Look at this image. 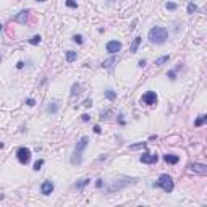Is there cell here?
<instances>
[{
  "mask_svg": "<svg viewBox=\"0 0 207 207\" xmlns=\"http://www.w3.org/2000/svg\"><path fill=\"white\" fill-rule=\"evenodd\" d=\"M147 39L151 40L152 44H157V45L165 44L168 39V31H167V28H162V26H154V28L149 29Z\"/></svg>",
  "mask_w": 207,
  "mask_h": 207,
  "instance_id": "cell-1",
  "label": "cell"
},
{
  "mask_svg": "<svg viewBox=\"0 0 207 207\" xmlns=\"http://www.w3.org/2000/svg\"><path fill=\"white\" fill-rule=\"evenodd\" d=\"M87 144H89V138H87V136H82L79 141H78V144L75 146V151H73V154H71V159H70V162L73 165H81L82 154H84Z\"/></svg>",
  "mask_w": 207,
  "mask_h": 207,
  "instance_id": "cell-2",
  "label": "cell"
},
{
  "mask_svg": "<svg viewBox=\"0 0 207 207\" xmlns=\"http://www.w3.org/2000/svg\"><path fill=\"white\" fill-rule=\"evenodd\" d=\"M152 188H162L165 193H172L173 191V188H175V183H173V178L170 177L168 173H162L159 177V180L157 181H154L152 183Z\"/></svg>",
  "mask_w": 207,
  "mask_h": 207,
  "instance_id": "cell-3",
  "label": "cell"
},
{
  "mask_svg": "<svg viewBox=\"0 0 207 207\" xmlns=\"http://www.w3.org/2000/svg\"><path fill=\"white\" fill-rule=\"evenodd\" d=\"M138 178H123L120 181H115L113 184H110L107 188V193H115V191H121V189H125L126 186L129 184H133V183H136Z\"/></svg>",
  "mask_w": 207,
  "mask_h": 207,
  "instance_id": "cell-4",
  "label": "cell"
},
{
  "mask_svg": "<svg viewBox=\"0 0 207 207\" xmlns=\"http://www.w3.org/2000/svg\"><path fill=\"white\" fill-rule=\"evenodd\" d=\"M31 155H33L31 149H28V147H18V151H16V159H18L19 163H23V165L29 163Z\"/></svg>",
  "mask_w": 207,
  "mask_h": 207,
  "instance_id": "cell-5",
  "label": "cell"
},
{
  "mask_svg": "<svg viewBox=\"0 0 207 207\" xmlns=\"http://www.w3.org/2000/svg\"><path fill=\"white\" fill-rule=\"evenodd\" d=\"M159 100V97L157 94H155L154 91H147V92H144L142 97H141V102L142 103H146V105H155Z\"/></svg>",
  "mask_w": 207,
  "mask_h": 207,
  "instance_id": "cell-6",
  "label": "cell"
},
{
  "mask_svg": "<svg viewBox=\"0 0 207 207\" xmlns=\"http://www.w3.org/2000/svg\"><path fill=\"white\" fill-rule=\"evenodd\" d=\"M105 50L112 55L117 54V52L121 50V42H118V40H108V42L105 44Z\"/></svg>",
  "mask_w": 207,
  "mask_h": 207,
  "instance_id": "cell-7",
  "label": "cell"
},
{
  "mask_svg": "<svg viewBox=\"0 0 207 207\" xmlns=\"http://www.w3.org/2000/svg\"><path fill=\"white\" fill-rule=\"evenodd\" d=\"M54 189H55V184H54V181H50V180H45V181H42V184H40V193L44 196L52 194Z\"/></svg>",
  "mask_w": 207,
  "mask_h": 207,
  "instance_id": "cell-8",
  "label": "cell"
},
{
  "mask_svg": "<svg viewBox=\"0 0 207 207\" xmlns=\"http://www.w3.org/2000/svg\"><path fill=\"white\" fill-rule=\"evenodd\" d=\"M139 160H141L142 163H147V165H151V163H157V160H159V155L157 154H149V152H144L141 157H139Z\"/></svg>",
  "mask_w": 207,
  "mask_h": 207,
  "instance_id": "cell-9",
  "label": "cell"
},
{
  "mask_svg": "<svg viewBox=\"0 0 207 207\" xmlns=\"http://www.w3.org/2000/svg\"><path fill=\"white\" fill-rule=\"evenodd\" d=\"M189 170L191 172H194V173H198V175H207V165H204V163H191L189 165Z\"/></svg>",
  "mask_w": 207,
  "mask_h": 207,
  "instance_id": "cell-10",
  "label": "cell"
},
{
  "mask_svg": "<svg viewBox=\"0 0 207 207\" xmlns=\"http://www.w3.org/2000/svg\"><path fill=\"white\" fill-rule=\"evenodd\" d=\"M28 18H29V10H21V12L15 16V21L19 23V24H26Z\"/></svg>",
  "mask_w": 207,
  "mask_h": 207,
  "instance_id": "cell-11",
  "label": "cell"
},
{
  "mask_svg": "<svg viewBox=\"0 0 207 207\" xmlns=\"http://www.w3.org/2000/svg\"><path fill=\"white\" fill-rule=\"evenodd\" d=\"M163 160L168 165H177L180 162V157H178V155H175V154H165L163 155Z\"/></svg>",
  "mask_w": 207,
  "mask_h": 207,
  "instance_id": "cell-12",
  "label": "cell"
},
{
  "mask_svg": "<svg viewBox=\"0 0 207 207\" xmlns=\"http://www.w3.org/2000/svg\"><path fill=\"white\" fill-rule=\"evenodd\" d=\"M117 61H118V58H117V57H110V58L103 60L100 66H102V68H105V70H108V68H112L113 65H117Z\"/></svg>",
  "mask_w": 207,
  "mask_h": 207,
  "instance_id": "cell-13",
  "label": "cell"
},
{
  "mask_svg": "<svg viewBox=\"0 0 207 207\" xmlns=\"http://www.w3.org/2000/svg\"><path fill=\"white\" fill-rule=\"evenodd\" d=\"M65 58H66V61H68V63H73V61L78 58V52H75V50H66V52H65Z\"/></svg>",
  "mask_w": 207,
  "mask_h": 207,
  "instance_id": "cell-14",
  "label": "cell"
},
{
  "mask_svg": "<svg viewBox=\"0 0 207 207\" xmlns=\"http://www.w3.org/2000/svg\"><path fill=\"white\" fill-rule=\"evenodd\" d=\"M139 44H141V37H134L133 39V42H131V45H129V52H131V54H136L138 52V49H139Z\"/></svg>",
  "mask_w": 207,
  "mask_h": 207,
  "instance_id": "cell-15",
  "label": "cell"
},
{
  "mask_svg": "<svg viewBox=\"0 0 207 207\" xmlns=\"http://www.w3.org/2000/svg\"><path fill=\"white\" fill-rule=\"evenodd\" d=\"M60 110V103L58 102H50L47 105V113H57Z\"/></svg>",
  "mask_w": 207,
  "mask_h": 207,
  "instance_id": "cell-16",
  "label": "cell"
},
{
  "mask_svg": "<svg viewBox=\"0 0 207 207\" xmlns=\"http://www.w3.org/2000/svg\"><path fill=\"white\" fill-rule=\"evenodd\" d=\"M81 92V84L79 82H73V84H71V97H75V96H78Z\"/></svg>",
  "mask_w": 207,
  "mask_h": 207,
  "instance_id": "cell-17",
  "label": "cell"
},
{
  "mask_svg": "<svg viewBox=\"0 0 207 207\" xmlns=\"http://www.w3.org/2000/svg\"><path fill=\"white\" fill-rule=\"evenodd\" d=\"M103 96H105V99H108V100H115L117 99V92L113 89H105L103 91Z\"/></svg>",
  "mask_w": 207,
  "mask_h": 207,
  "instance_id": "cell-18",
  "label": "cell"
},
{
  "mask_svg": "<svg viewBox=\"0 0 207 207\" xmlns=\"http://www.w3.org/2000/svg\"><path fill=\"white\" fill-rule=\"evenodd\" d=\"M168 60H170V55H162V57H159V58H155V65H157V66H162V65L167 63Z\"/></svg>",
  "mask_w": 207,
  "mask_h": 207,
  "instance_id": "cell-19",
  "label": "cell"
},
{
  "mask_svg": "<svg viewBox=\"0 0 207 207\" xmlns=\"http://www.w3.org/2000/svg\"><path fill=\"white\" fill-rule=\"evenodd\" d=\"M146 147H147V142H136L129 146V151H139V149H146Z\"/></svg>",
  "mask_w": 207,
  "mask_h": 207,
  "instance_id": "cell-20",
  "label": "cell"
},
{
  "mask_svg": "<svg viewBox=\"0 0 207 207\" xmlns=\"http://www.w3.org/2000/svg\"><path fill=\"white\" fill-rule=\"evenodd\" d=\"M89 183H91V180H89V178H82V180H78V181H76V188H78V189H82V188H84V186H87Z\"/></svg>",
  "mask_w": 207,
  "mask_h": 207,
  "instance_id": "cell-21",
  "label": "cell"
},
{
  "mask_svg": "<svg viewBox=\"0 0 207 207\" xmlns=\"http://www.w3.org/2000/svg\"><path fill=\"white\" fill-rule=\"evenodd\" d=\"M205 121H207V117H205V115H199V117H198V120L194 121V126H196V128H199V126H202Z\"/></svg>",
  "mask_w": 207,
  "mask_h": 207,
  "instance_id": "cell-22",
  "label": "cell"
},
{
  "mask_svg": "<svg viewBox=\"0 0 207 207\" xmlns=\"http://www.w3.org/2000/svg\"><path fill=\"white\" fill-rule=\"evenodd\" d=\"M40 40H42V37H40L39 34H36V36H33V37H31L28 42L31 44V45H39L40 44Z\"/></svg>",
  "mask_w": 207,
  "mask_h": 207,
  "instance_id": "cell-23",
  "label": "cell"
},
{
  "mask_svg": "<svg viewBox=\"0 0 207 207\" xmlns=\"http://www.w3.org/2000/svg\"><path fill=\"white\" fill-rule=\"evenodd\" d=\"M42 165H44V159H39V160H36V162H34V167H33V170H34V172H39V170L42 168Z\"/></svg>",
  "mask_w": 207,
  "mask_h": 207,
  "instance_id": "cell-24",
  "label": "cell"
},
{
  "mask_svg": "<svg viewBox=\"0 0 207 207\" xmlns=\"http://www.w3.org/2000/svg\"><path fill=\"white\" fill-rule=\"evenodd\" d=\"M196 12H198V5H196L194 2H189V3H188V13L193 15V13H196Z\"/></svg>",
  "mask_w": 207,
  "mask_h": 207,
  "instance_id": "cell-25",
  "label": "cell"
},
{
  "mask_svg": "<svg viewBox=\"0 0 207 207\" xmlns=\"http://www.w3.org/2000/svg\"><path fill=\"white\" fill-rule=\"evenodd\" d=\"M165 8L170 10V12H175V10L178 8V5L175 3V2H167V3H165Z\"/></svg>",
  "mask_w": 207,
  "mask_h": 207,
  "instance_id": "cell-26",
  "label": "cell"
},
{
  "mask_svg": "<svg viewBox=\"0 0 207 207\" xmlns=\"http://www.w3.org/2000/svg\"><path fill=\"white\" fill-rule=\"evenodd\" d=\"M65 5L68 8H78V3L75 2V0H65Z\"/></svg>",
  "mask_w": 207,
  "mask_h": 207,
  "instance_id": "cell-27",
  "label": "cell"
},
{
  "mask_svg": "<svg viewBox=\"0 0 207 207\" xmlns=\"http://www.w3.org/2000/svg\"><path fill=\"white\" fill-rule=\"evenodd\" d=\"M73 42L82 44V36H81V34H75V36H73Z\"/></svg>",
  "mask_w": 207,
  "mask_h": 207,
  "instance_id": "cell-28",
  "label": "cell"
},
{
  "mask_svg": "<svg viewBox=\"0 0 207 207\" xmlns=\"http://www.w3.org/2000/svg\"><path fill=\"white\" fill-rule=\"evenodd\" d=\"M167 78H170V79H177V71H175V70H170L168 71V73H167Z\"/></svg>",
  "mask_w": 207,
  "mask_h": 207,
  "instance_id": "cell-29",
  "label": "cell"
},
{
  "mask_svg": "<svg viewBox=\"0 0 207 207\" xmlns=\"http://www.w3.org/2000/svg\"><path fill=\"white\" fill-rule=\"evenodd\" d=\"M118 125H120V126H125L126 125L125 118H123V113H118Z\"/></svg>",
  "mask_w": 207,
  "mask_h": 207,
  "instance_id": "cell-30",
  "label": "cell"
},
{
  "mask_svg": "<svg viewBox=\"0 0 207 207\" xmlns=\"http://www.w3.org/2000/svg\"><path fill=\"white\" fill-rule=\"evenodd\" d=\"M26 105H29V107H34V105H36V100L33 99V97H29V99H26Z\"/></svg>",
  "mask_w": 207,
  "mask_h": 207,
  "instance_id": "cell-31",
  "label": "cell"
},
{
  "mask_svg": "<svg viewBox=\"0 0 207 207\" xmlns=\"http://www.w3.org/2000/svg\"><path fill=\"white\" fill-rule=\"evenodd\" d=\"M102 186H103V180H102V178H99V180H96V188H97V189H100Z\"/></svg>",
  "mask_w": 207,
  "mask_h": 207,
  "instance_id": "cell-32",
  "label": "cell"
},
{
  "mask_svg": "<svg viewBox=\"0 0 207 207\" xmlns=\"http://www.w3.org/2000/svg\"><path fill=\"white\" fill-rule=\"evenodd\" d=\"M138 65H139V68H144V66L147 65V60L146 58H141V60L138 61Z\"/></svg>",
  "mask_w": 207,
  "mask_h": 207,
  "instance_id": "cell-33",
  "label": "cell"
},
{
  "mask_svg": "<svg viewBox=\"0 0 207 207\" xmlns=\"http://www.w3.org/2000/svg\"><path fill=\"white\" fill-rule=\"evenodd\" d=\"M82 105H84L86 108H89V107L92 105V99H86L84 102H82Z\"/></svg>",
  "mask_w": 207,
  "mask_h": 207,
  "instance_id": "cell-34",
  "label": "cell"
},
{
  "mask_svg": "<svg viewBox=\"0 0 207 207\" xmlns=\"http://www.w3.org/2000/svg\"><path fill=\"white\" fill-rule=\"evenodd\" d=\"M108 113H110V110H102L100 112V118H102V120H103V118H107Z\"/></svg>",
  "mask_w": 207,
  "mask_h": 207,
  "instance_id": "cell-35",
  "label": "cell"
},
{
  "mask_svg": "<svg viewBox=\"0 0 207 207\" xmlns=\"http://www.w3.org/2000/svg\"><path fill=\"white\" fill-rule=\"evenodd\" d=\"M16 68H18V70H23V68H24V61H23V60H19L18 63H16Z\"/></svg>",
  "mask_w": 207,
  "mask_h": 207,
  "instance_id": "cell-36",
  "label": "cell"
},
{
  "mask_svg": "<svg viewBox=\"0 0 207 207\" xmlns=\"http://www.w3.org/2000/svg\"><path fill=\"white\" fill-rule=\"evenodd\" d=\"M89 118H91V117L87 115V113H82V115H81V120H82V121H89Z\"/></svg>",
  "mask_w": 207,
  "mask_h": 207,
  "instance_id": "cell-37",
  "label": "cell"
},
{
  "mask_svg": "<svg viewBox=\"0 0 207 207\" xmlns=\"http://www.w3.org/2000/svg\"><path fill=\"white\" fill-rule=\"evenodd\" d=\"M92 129H94V133H96V134H100V131H102L99 125H94V128H92Z\"/></svg>",
  "mask_w": 207,
  "mask_h": 207,
  "instance_id": "cell-38",
  "label": "cell"
},
{
  "mask_svg": "<svg viewBox=\"0 0 207 207\" xmlns=\"http://www.w3.org/2000/svg\"><path fill=\"white\" fill-rule=\"evenodd\" d=\"M3 147V142H0V149H2Z\"/></svg>",
  "mask_w": 207,
  "mask_h": 207,
  "instance_id": "cell-39",
  "label": "cell"
},
{
  "mask_svg": "<svg viewBox=\"0 0 207 207\" xmlns=\"http://www.w3.org/2000/svg\"><path fill=\"white\" fill-rule=\"evenodd\" d=\"M36 2H45V0H36Z\"/></svg>",
  "mask_w": 207,
  "mask_h": 207,
  "instance_id": "cell-40",
  "label": "cell"
},
{
  "mask_svg": "<svg viewBox=\"0 0 207 207\" xmlns=\"http://www.w3.org/2000/svg\"><path fill=\"white\" fill-rule=\"evenodd\" d=\"M2 28H3V26H2V24H0V31H2Z\"/></svg>",
  "mask_w": 207,
  "mask_h": 207,
  "instance_id": "cell-41",
  "label": "cell"
},
{
  "mask_svg": "<svg viewBox=\"0 0 207 207\" xmlns=\"http://www.w3.org/2000/svg\"><path fill=\"white\" fill-rule=\"evenodd\" d=\"M0 61H2V57H0Z\"/></svg>",
  "mask_w": 207,
  "mask_h": 207,
  "instance_id": "cell-42",
  "label": "cell"
}]
</instances>
